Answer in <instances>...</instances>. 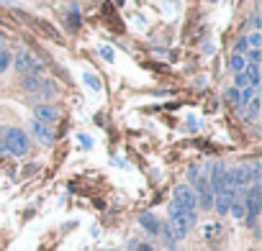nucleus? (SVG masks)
I'll list each match as a JSON object with an SVG mask.
<instances>
[{
	"label": "nucleus",
	"mask_w": 262,
	"mask_h": 251,
	"mask_svg": "<svg viewBox=\"0 0 262 251\" xmlns=\"http://www.w3.org/2000/svg\"><path fill=\"white\" fill-rule=\"evenodd\" d=\"M57 95H59L57 82H44V85H42V98H44V103H47V100H54Z\"/></svg>",
	"instance_id": "4468645a"
},
{
	"label": "nucleus",
	"mask_w": 262,
	"mask_h": 251,
	"mask_svg": "<svg viewBox=\"0 0 262 251\" xmlns=\"http://www.w3.org/2000/svg\"><path fill=\"white\" fill-rule=\"evenodd\" d=\"M242 110H244V118L254 123V120L259 118V95H254V98H252V100L242 108Z\"/></svg>",
	"instance_id": "9b49d317"
},
{
	"label": "nucleus",
	"mask_w": 262,
	"mask_h": 251,
	"mask_svg": "<svg viewBox=\"0 0 262 251\" xmlns=\"http://www.w3.org/2000/svg\"><path fill=\"white\" fill-rule=\"evenodd\" d=\"M244 41H247V47H249V49H259V47H262V38H259V31H249V33L244 36Z\"/></svg>",
	"instance_id": "2eb2a0df"
},
{
	"label": "nucleus",
	"mask_w": 262,
	"mask_h": 251,
	"mask_svg": "<svg viewBox=\"0 0 262 251\" xmlns=\"http://www.w3.org/2000/svg\"><path fill=\"white\" fill-rule=\"evenodd\" d=\"M31 57H33L31 52H18V54L13 57V62H11V64L16 67V72H18V74H28V64H31Z\"/></svg>",
	"instance_id": "9d476101"
},
{
	"label": "nucleus",
	"mask_w": 262,
	"mask_h": 251,
	"mask_svg": "<svg viewBox=\"0 0 262 251\" xmlns=\"http://www.w3.org/2000/svg\"><path fill=\"white\" fill-rule=\"evenodd\" d=\"M11 62H13V54L8 49H0V72H8Z\"/></svg>",
	"instance_id": "dca6fc26"
},
{
	"label": "nucleus",
	"mask_w": 262,
	"mask_h": 251,
	"mask_svg": "<svg viewBox=\"0 0 262 251\" xmlns=\"http://www.w3.org/2000/svg\"><path fill=\"white\" fill-rule=\"evenodd\" d=\"M134 251H155L152 246H149V243H136V248Z\"/></svg>",
	"instance_id": "4be33fe9"
},
{
	"label": "nucleus",
	"mask_w": 262,
	"mask_h": 251,
	"mask_svg": "<svg viewBox=\"0 0 262 251\" xmlns=\"http://www.w3.org/2000/svg\"><path fill=\"white\" fill-rule=\"evenodd\" d=\"M242 200H244L247 226H249V228H257V218H259V182L249 185V187L242 192Z\"/></svg>",
	"instance_id": "7ed1b4c3"
},
{
	"label": "nucleus",
	"mask_w": 262,
	"mask_h": 251,
	"mask_svg": "<svg viewBox=\"0 0 262 251\" xmlns=\"http://www.w3.org/2000/svg\"><path fill=\"white\" fill-rule=\"evenodd\" d=\"M100 57L105 62H114V49H110V47H100Z\"/></svg>",
	"instance_id": "a211bd4d"
},
{
	"label": "nucleus",
	"mask_w": 262,
	"mask_h": 251,
	"mask_svg": "<svg viewBox=\"0 0 262 251\" xmlns=\"http://www.w3.org/2000/svg\"><path fill=\"white\" fill-rule=\"evenodd\" d=\"M259 28V13H257V8L252 11V31H257Z\"/></svg>",
	"instance_id": "aec40b11"
},
{
	"label": "nucleus",
	"mask_w": 262,
	"mask_h": 251,
	"mask_svg": "<svg viewBox=\"0 0 262 251\" xmlns=\"http://www.w3.org/2000/svg\"><path fill=\"white\" fill-rule=\"evenodd\" d=\"M57 118H59V113H57L54 105H49V103H36V105H33V120L49 126V123H54Z\"/></svg>",
	"instance_id": "39448f33"
},
{
	"label": "nucleus",
	"mask_w": 262,
	"mask_h": 251,
	"mask_svg": "<svg viewBox=\"0 0 262 251\" xmlns=\"http://www.w3.org/2000/svg\"><path fill=\"white\" fill-rule=\"evenodd\" d=\"M0 151H6L11 156H23L28 151V136L21 129H6L3 139H0Z\"/></svg>",
	"instance_id": "f03ea898"
},
{
	"label": "nucleus",
	"mask_w": 262,
	"mask_h": 251,
	"mask_svg": "<svg viewBox=\"0 0 262 251\" xmlns=\"http://www.w3.org/2000/svg\"><path fill=\"white\" fill-rule=\"evenodd\" d=\"M139 226L146 231V233H152V236H160V228H162V221L152 213H141L139 216Z\"/></svg>",
	"instance_id": "6e6552de"
},
{
	"label": "nucleus",
	"mask_w": 262,
	"mask_h": 251,
	"mask_svg": "<svg viewBox=\"0 0 262 251\" xmlns=\"http://www.w3.org/2000/svg\"><path fill=\"white\" fill-rule=\"evenodd\" d=\"M247 49H249V47H247V41H244V36H242V38L237 41V54H244Z\"/></svg>",
	"instance_id": "6ab92c4d"
},
{
	"label": "nucleus",
	"mask_w": 262,
	"mask_h": 251,
	"mask_svg": "<svg viewBox=\"0 0 262 251\" xmlns=\"http://www.w3.org/2000/svg\"><path fill=\"white\" fill-rule=\"evenodd\" d=\"M31 134L39 139L42 144H54V134H52V129H49V126H44V123H39V120H31Z\"/></svg>",
	"instance_id": "1a4fd4ad"
},
{
	"label": "nucleus",
	"mask_w": 262,
	"mask_h": 251,
	"mask_svg": "<svg viewBox=\"0 0 262 251\" xmlns=\"http://www.w3.org/2000/svg\"><path fill=\"white\" fill-rule=\"evenodd\" d=\"M229 100H234V103L239 105V90H237V88H232V90H229Z\"/></svg>",
	"instance_id": "412c9836"
},
{
	"label": "nucleus",
	"mask_w": 262,
	"mask_h": 251,
	"mask_svg": "<svg viewBox=\"0 0 262 251\" xmlns=\"http://www.w3.org/2000/svg\"><path fill=\"white\" fill-rule=\"evenodd\" d=\"M229 69H232L234 74H242V72L247 69V59H244V54H237V52H234V54L229 57Z\"/></svg>",
	"instance_id": "f8f14e48"
},
{
	"label": "nucleus",
	"mask_w": 262,
	"mask_h": 251,
	"mask_svg": "<svg viewBox=\"0 0 262 251\" xmlns=\"http://www.w3.org/2000/svg\"><path fill=\"white\" fill-rule=\"evenodd\" d=\"M167 226L175 236V241H182L188 236V231L196 226V213H185L175 202H170V218H167Z\"/></svg>",
	"instance_id": "f257e3e1"
},
{
	"label": "nucleus",
	"mask_w": 262,
	"mask_h": 251,
	"mask_svg": "<svg viewBox=\"0 0 262 251\" xmlns=\"http://www.w3.org/2000/svg\"><path fill=\"white\" fill-rule=\"evenodd\" d=\"M172 202L185 213H196L198 211V200H196V192L191 185H177L175 192H172Z\"/></svg>",
	"instance_id": "20e7f679"
},
{
	"label": "nucleus",
	"mask_w": 262,
	"mask_h": 251,
	"mask_svg": "<svg viewBox=\"0 0 262 251\" xmlns=\"http://www.w3.org/2000/svg\"><path fill=\"white\" fill-rule=\"evenodd\" d=\"M39 85H42V79L36 77V74H23V79H21L23 93H36V90H39Z\"/></svg>",
	"instance_id": "ddd939ff"
},
{
	"label": "nucleus",
	"mask_w": 262,
	"mask_h": 251,
	"mask_svg": "<svg viewBox=\"0 0 262 251\" xmlns=\"http://www.w3.org/2000/svg\"><path fill=\"white\" fill-rule=\"evenodd\" d=\"M196 177H198V166H191V172H188V180H191V182H193V180H196Z\"/></svg>",
	"instance_id": "5701e85b"
},
{
	"label": "nucleus",
	"mask_w": 262,
	"mask_h": 251,
	"mask_svg": "<svg viewBox=\"0 0 262 251\" xmlns=\"http://www.w3.org/2000/svg\"><path fill=\"white\" fill-rule=\"evenodd\" d=\"M83 79H85V85H88L90 90H95V93H100V79H98L95 74H90V72H85V74H83Z\"/></svg>",
	"instance_id": "f3484780"
},
{
	"label": "nucleus",
	"mask_w": 262,
	"mask_h": 251,
	"mask_svg": "<svg viewBox=\"0 0 262 251\" xmlns=\"http://www.w3.org/2000/svg\"><path fill=\"white\" fill-rule=\"evenodd\" d=\"M232 197H234V190L223 187L218 195H213V211H216L218 216H227L229 207H232Z\"/></svg>",
	"instance_id": "0eeeda50"
},
{
	"label": "nucleus",
	"mask_w": 262,
	"mask_h": 251,
	"mask_svg": "<svg viewBox=\"0 0 262 251\" xmlns=\"http://www.w3.org/2000/svg\"><path fill=\"white\" fill-rule=\"evenodd\" d=\"M223 177H227V166L221 161H213L211 164V177H208V187H211L213 195H218L223 190Z\"/></svg>",
	"instance_id": "423d86ee"
}]
</instances>
